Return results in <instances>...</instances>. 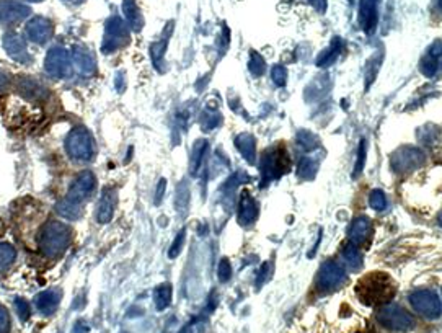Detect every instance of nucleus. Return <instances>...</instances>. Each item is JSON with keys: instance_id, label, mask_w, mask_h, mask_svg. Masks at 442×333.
I'll return each instance as SVG.
<instances>
[{"instance_id": "obj_1", "label": "nucleus", "mask_w": 442, "mask_h": 333, "mask_svg": "<svg viewBox=\"0 0 442 333\" xmlns=\"http://www.w3.org/2000/svg\"><path fill=\"white\" fill-rule=\"evenodd\" d=\"M359 301L366 306H382L395 294V283L387 273L372 271L359 279L356 286Z\"/></svg>"}, {"instance_id": "obj_2", "label": "nucleus", "mask_w": 442, "mask_h": 333, "mask_svg": "<svg viewBox=\"0 0 442 333\" xmlns=\"http://www.w3.org/2000/svg\"><path fill=\"white\" fill-rule=\"evenodd\" d=\"M38 242H40L43 255L56 258L66 252L69 244H71V229L59 220H49L43 226Z\"/></svg>"}, {"instance_id": "obj_3", "label": "nucleus", "mask_w": 442, "mask_h": 333, "mask_svg": "<svg viewBox=\"0 0 442 333\" xmlns=\"http://www.w3.org/2000/svg\"><path fill=\"white\" fill-rule=\"evenodd\" d=\"M66 149L77 162H90L95 157V142L89 129L73 128L67 136Z\"/></svg>"}, {"instance_id": "obj_4", "label": "nucleus", "mask_w": 442, "mask_h": 333, "mask_svg": "<svg viewBox=\"0 0 442 333\" xmlns=\"http://www.w3.org/2000/svg\"><path fill=\"white\" fill-rule=\"evenodd\" d=\"M129 43V28L119 16H111L106 21L105 36H103V53L110 54L121 49Z\"/></svg>"}, {"instance_id": "obj_5", "label": "nucleus", "mask_w": 442, "mask_h": 333, "mask_svg": "<svg viewBox=\"0 0 442 333\" xmlns=\"http://www.w3.org/2000/svg\"><path fill=\"white\" fill-rule=\"evenodd\" d=\"M377 320L384 327L395 332H408L416 325L413 315L397 306H387L384 309H380L379 314H377Z\"/></svg>"}, {"instance_id": "obj_6", "label": "nucleus", "mask_w": 442, "mask_h": 333, "mask_svg": "<svg viewBox=\"0 0 442 333\" xmlns=\"http://www.w3.org/2000/svg\"><path fill=\"white\" fill-rule=\"evenodd\" d=\"M45 67L49 76L58 77V79L71 77L73 71L72 54L67 53V51L62 49V47H54V49H51L46 56Z\"/></svg>"}, {"instance_id": "obj_7", "label": "nucleus", "mask_w": 442, "mask_h": 333, "mask_svg": "<svg viewBox=\"0 0 442 333\" xmlns=\"http://www.w3.org/2000/svg\"><path fill=\"white\" fill-rule=\"evenodd\" d=\"M259 165H261L259 170H261L264 180H275L289 170V157L286 150L271 149L263 154Z\"/></svg>"}, {"instance_id": "obj_8", "label": "nucleus", "mask_w": 442, "mask_h": 333, "mask_svg": "<svg viewBox=\"0 0 442 333\" xmlns=\"http://www.w3.org/2000/svg\"><path fill=\"white\" fill-rule=\"evenodd\" d=\"M410 302L416 312L428 319H437L442 312L441 299L432 291H418L411 294Z\"/></svg>"}, {"instance_id": "obj_9", "label": "nucleus", "mask_w": 442, "mask_h": 333, "mask_svg": "<svg viewBox=\"0 0 442 333\" xmlns=\"http://www.w3.org/2000/svg\"><path fill=\"white\" fill-rule=\"evenodd\" d=\"M95 183H97L95 175L90 174V172H84V174H80L75 180H73L71 188H69L66 200L71 203H75V205H80L82 201L86 200V198L92 194V192L95 190Z\"/></svg>"}, {"instance_id": "obj_10", "label": "nucleus", "mask_w": 442, "mask_h": 333, "mask_svg": "<svg viewBox=\"0 0 442 333\" xmlns=\"http://www.w3.org/2000/svg\"><path fill=\"white\" fill-rule=\"evenodd\" d=\"M345 279L346 273L343 271V268L336 265L335 262H330L327 265H323L322 270H320L317 276V288L322 289V291H332V289L340 286Z\"/></svg>"}, {"instance_id": "obj_11", "label": "nucleus", "mask_w": 442, "mask_h": 333, "mask_svg": "<svg viewBox=\"0 0 442 333\" xmlns=\"http://www.w3.org/2000/svg\"><path fill=\"white\" fill-rule=\"evenodd\" d=\"M25 34L30 41L36 43V45H45L53 36V23L43 16H34L25 27Z\"/></svg>"}, {"instance_id": "obj_12", "label": "nucleus", "mask_w": 442, "mask_h": 333, "mask_svg": "<svg viewBox=\"0 0 442 333\" xmlns=\"http://www.w3.org/2000/svg\"><path fill=\"white\" fill-rule=\"evenodd\" d=\"M30 15V8L19 0H0V21L5 25L19 23Z\"/></svg>"}, {"instance_id": "obj_13", "label": "nucleus", "mask_w": 442, "mask_h": 333, "mask_svg": "<svg viewBox=\"0 0 442 333\" xmlns=\"http://www.w3.org/2000/svg\"><path fill=\"white\" fill-rule=\"evenodd\" d=\"M379 20V0H361L359 3V23L366 33H372Z\"/></svg>"}, {"instance_id": "obj_14", "label": "nucleus", "mask_w": 442, "mask_h": 333, "mask_svg": "<svg viewBox=\"0 0 442 333\" xmlns=\"http://www.w3.org/2000/svg\"><path fill=\"white\" fill-rule=\"evenodd\" d=\"M3 47H5V51L12 59L19 60V62H28L30 60L27 41L20 34L7 33L5 38H3Z\"/></svg>"}, {"instance_id": "obj_15", "label": "nucleus", "mask_w": 442, "mask_h": 333, "mask_svg": "<svg viewBox=\"0 0 442 333\" xmlns=\"http://www.w3.org/2000/svg\"><path fill=\"white\" fill-rule=\"evenodd\" d=\"M72 60L75 64L77 71H79L84 77L93 76L95 71H97V64H95L93 54L90 53L85 47L77 46L75 49L72 51Z\"/></svg>"}, {"instance_id": "obj_16", "label": "nucleus", "mask_w": 442, "mask_h": 333, "mask_svg": "<svg viewBox=\"0 0 442 333\" xmlns=\"http://www.w3.org/2000/svg\"><path fill=\"white\" fill-rule=\"evenodd\" d=\"M116 201H118V198H116L115 190H106V192H103V196H102V200H100L98 211H97L98 222H102V224L110 222V220L113 219V216H115Z\"/></svg>"}, {"instance_id": "obj_17", "label": "nucleus", "mask_w": 442, "mask_h": 333, "mask_svg": "<svg viewBox=\"0 0 442 333\" xmlns=\"http://www.w3.org/2000/svg\"><path fill=\"white\" fill-rule=\"evenodd\" d=\"M372 236V226L367 218H359L353 222L349 231L351 244L354 245H366Z\"/></svg>"}, {"instance_id": "obj_18", "label": "nucleus", "mask_w": 442, "mask_h": 333, "mask_svg": "<svg viewBox=\"0 0 442 333\" xmlns=\"http://www.w3.org/2000/svg\"><path fill=\"white\" fill-rule=\"evenodd\" d=\"M258 216V206L257 203L253 201V198L250 194H246V192L242 194L240 203H238V220L240 224H248L253 222Z\"/></svg>"}, {"instance_id": "obj_19", "label": "nucleus", "mask_w": 442, "mask_h": 333, "mask_svg": "<svg viewBox=\"0 0 442 333\" xmlns=\"http://www.w3.org/2000/svg\"><path fill=\"white\" fill-rule=\"evenodd\" d=\"M60 301V292L56 291V289H49V291H45L38 294L36 299H34V304H36L38 310L43 314H53L56 309H58Z\"/></svg>"}, {"instance_id": "obj_20", "label": "nucleus", "mask_w": 442, "mask_h": 333, "mask_svg": "<svg viewBox=\"0 0 442 333\" xmlns=\"http://www.w3.org/2000/svg\"><path fill=\"white\" fill-rule=\"evenodd\" d=\"M123 10L129 28L134 30V32H141L142 27H144V16H142L136 2L134 0H123Z\"/></svg>"}, {"instance_id": "obj_21", "label": "nucleus", "mask_w": 442, "mask_h": 333, "mask_svg": "<svg viewBox=\"0 0 442 333\" xmlns=\"http://www.w3.org/2000/svg\"><path fill=\"white\" fill-rule=\"evenodd\" d=\"M341 258H343V263L346 266L353 268V270H359L362 266V260H361V253H359L358 245L349 244L346 245L341 252Z\"/></svg>"}, {"instance_id": "obj_22", "label": "nucleus", "mask_w": 442, "mask_h": 333, "mask_svg": "<svg viewBox=\"0 0 442 333\" xmlns=\"http://www.w3.org/2000/svg\"><path fill=\"white\" fill-rule=\"evenodd\" d=\"M154 302L157 310H165L172 302V286L168 283L160 284L154 291Z\"/></svg>"}, {"instance_id": "obj_23", "label": "nucleus", "mask_w": 442, "mask_h": 333, "mask_svg": "<svg viewBox=\"0 0 442 333\" xmlns=\"http://www.w3.org/2000/svg\"><path fill=\"white\" fill-rule=\"evenodd\" d=\"M235 144L238 147V150H240L242 154H244V157L246 160H253L255 157V141L253 137L248 136V134H240V136L237 137Z\"/></svg>"}, {"instance_id": "obj_24", "label": "nucleus", "mask_w": 442, "mask_h": 333, "mask_svg": "<svg viewBox=\"0 0 442 333\" xmlns=\"http://www.w3.org/2000/svg\"><path fill=\"white\" fill-rule=\"evenodd\" d=\"M58 211L62 218H67V219H72V220L79 219L80 214H82L80 205H75V203H71L67 200H64L62 203H60V205L58 206Z\"/></svg>"}, {"instance_id": "obj_25", "label": "nucleus", "mask_w": 442, "mask_h": 333, "mask_svg": "<svg viewBox=\"0 0 442 333\" xmlns=\"http://www.w3.org/2000/svg\"><path fill=\"white\" fill-rule=\"evenodd\" d=\"M340 47H341L340 40H333L332 46L328 47V49L325 51V53L320 54V58L317 59L318 66H327V64H332L333 60L336 59V56L340 54Z\"/></svg>"}, {"instance_id": "obj_26", "label": "nucleus", "mask_w": 442, "mask_h": 333, "mask_svg": "<svg viewBox=\"0 0 442 333\" xmlns=\"http://www.w3.org/2000/svg\"><path fill=\"white\" fill-rule=\"evenodd\" d=\"M206 152H207V144L205 141H199L196 146H194V150H193V155H191V170L193 174L194 172H198V168L201 167V162L202 159L206 157Z\"/></svg>"}, {"instance_id": "obj_27", "label": "nucleus", "mask_w": 442, "mask_h": 333, "mask_svg": "<svg viewBox=\"0 0 442 333\" xmlns=\"http://www.w3.org/2000/svg\"><path fill=\"white\" fill-rule=\"evenodd\" d=\"M15 260V249L8 244H0V268L12 265Z\"/></svg>"}, {"instance_id": "obj_28", "label": "nucleus", "mask_w": 442, "mask_h": 333, "mask_svg": "<svg viewBox=\"0 0 442 333\" xmlns=\"http://www.w3.org/2000/svg\"><path fill=\"white\" fill-rule=\"evenodd\" d=\"M185 229L183 231L178 232V236L175 237V240H173V244L170 245V250H168V257L170 258H176L180 255L181 250H183V242H185Z\"/></svg>"}, {"instance_id": "obj_29", "label": "nucleus", "mask_w": 442, "mask_h": 333, "mask_svg": "<svg viewBox=\"0 0 442 333\" xmlns=\"http://www.w3.org/2000/svg\"><path fill=\"white\" fill-rule=\"evenodd\" d=\"M167 41H168V36L163 38V40H162V41L155 43V45L152 46V59H154L155 66H157V64L162 62V58H163V54H165Z\"/></svg>"}, {"instance_id": "obj_30", "label": "nucleus", "mask_w": 442, "mask_h": 333, "mask_svg": "<svg viewBox=\"0 0 442 333\" xmlns=\"http://www.w3.org/2000/svg\"><path fill=\"white\" fill-rule=\"evenodd\" d=\"M248 69H250V72H251V73H253V76H255V77H258V76H259V73H263L264 64H263V59H261V56H258L257 53H251V59H250Z\"/></svg>"}, {"instance_id": "obj_31", "label": "nucleus", "mask_w": 442, "mask_h": 333, "mask_svg": "<svg viewBox=\"0 0 442 333\" xmlns=\"http://www.w3.org/2000/svg\"><path fill=\"white\" fill-rule=\"evenodd\" d=\"M15 306H16V312H19L20 319L23 320V322H27V320L30 319V315H32V312H30L28 302L25 299H21V297H16Z\"/></svg>"}, {"instance_id": "obj_32", "label": "nucleus", "mask_w": 442, "mask_h": 333, "mask_svg": "<svg viewBox=\"0 0 442 333\" xmlns=\"http://www.w3.org/2000/svg\"><path fill=\"white\" fill-rule=\"evenodd\" d=\"M314 162L310 159H304L301 163H299V175L304 176V179H309V176L314 175Z\"/></svg>"}, {"instance_id": "obj_33", "label": "nucleus", "mask_w": 442, "mask_h": 333, "mask_svg": "<svg viewBox=\"0 0 442 333\" xmlns=\"http://www.w3.org/2000/svg\"><path fill=\"white\" fill-rule=\"evenodd\" d=\"M10 315L7 309L0 304V333H10Z\"/></svg>"}, {"instance_id": "obj_34", "label": "nucleus", "mask_w": 442, "mask_h": 333, "mask_svg": "<svg viewBox=\"0 0 442 333\" xmlns=\"http://www.w3.org/2000/svg\"><path fill=\"white\" fill-rule=\"evenodd\" d=\"M371 206L374 207V209H384L385 205H387V200H385L384 193L382 192H374L371 194Z\"/></svg>"}, {"instance_id": "obj_35", "label": "nucleus", "mask_w": 442, "mask_h": 333, "mask_svg": "<svg viewBox=\"0 0 442 333\" xmlns=\"http://www.w3.org/2000/svg\"><path fill=\"white\" fill-rule=\"evenodd\" d=\"M232 276V268H231V263H229V260H224L220 262V265H219V279L220 281H227L229 278H231Z\"/></svg>"}, {"instance_id": "obj_36", "label": "nucleus", "mask_w": 442, "mask_h": 333, "mask_svg": "<svg viewBox=\"0 0 442 333\" xmlns=\"http://www.w3.org/2000/svg\"><path fill=\"white\" fill-rule=\"evenodd\" d=\"M272 80H275L277 85L286 84V69L283 66H276L272 69Z\"/></svg>"}, {"instance_id": "obj_37", "label": "nucleus", "mask_w": 442, "mask_h": 333, "mask_svg": "<svg viewBox=\"0 0 442 333\" xmlns=\"http://www.w3.org/2000/svg\"><path fill=\"white\" fill-rule=\"evenodd\" d=\"M364 159H366V142H361V146H359V152H358V162H356V172H354V175H358L359 172L362 170V165H364Z\"/></svg>"}, {"instance_id": "obj_38", "label": "nucleus", "mask_w": 442, "mask_h": 333, "mask_svg": "<svg viewBox=\"0 0 442 333\" xmlns=\"http://www.w3.org/2000/svg\"><path fill=\"white\" fill-rule=\"evenodd\" d=\"M310 5H314V8L320 14H323L325 10H327V0H309Z\"/></svg>"}, {"instance_id": "obj_39", "label": "nucleus", "mask_w": 442, "mask_h": 333, "mask_svg": "<svg viewBox=\"0 0 442 333\" xmlns=\"http://www.w3.org/2000/svg\"><path fill=\"white\" fill-rule=\"evenodd\" d=\"M165 187H167V181L165 180H160V183H159V188H157V196H155V203H160L162 201V198H163V192H165Z\"/></svg>"}, {"instance_id": "obj_40", "label": "nucleus", "mask_w": 442, "mask_h": 333, "mask_svg": "<svg viewBox=\"0 0 442 333\" xmlns=\"http://www.w3.org/2000/svg\"><path fill=\"white\" fill-rule=\"evenodd\" d=\"M8 84V77L3 72H0V89H3Z\"/></svg>"}, {"instance_id": "obj_41", "label": "nucleus", "mask_w": 442, "mask_h": 333, "mask_svg": "<svg viewBox=\"0 0 442 333\" xmlns=\"http://www.w3.org/2000/svg\"><path fill=\"white\" fill-rule=\"evenodd\" d=\"M86 332H89V327L84 325V322H80L79 325L75 327V333H86Z\"/></svg>"}, {"instance_id": "obj_42", "label": "nucleus", "mask_w": 442, "mask_h": 333, "mask_svg": "<svg viewBox=\"0 0 442 333\" xmlns=\"http://www.w3.org/2000/svg\"><path fill=\"white\" fill-rule=\"evenodd\" d=\"M64 2L69 3V5H79V3L84 2V0H64Z\"/></svg>"}, {"instance_id": "obj_43", "label": "nucleus", "mask_w": 442, "mask_h": 333, "mask_svg": "<svg viewBox=\"0 0 442 333\" xmlns=\"http://www.w3.org/2000/svg\"><path fill=\"white\" fill-rule=\"evenodd\" d=\"M437 7H439V10L442 12V0H437Z\"/></svg>"}, {"instance_id": "obj_44", "label": "nucleus", "mask_w": 442, "mask_h": 333, "mask_svg": "<svg viewBox=\"0 0 442 333\" xmlns=\"http://www.w3.org/2000/svg\"><path fill=\"white\" fill-rule=\"evenodd\" d=\"M441 226H442V216H441Z\"/></svg>"}]
</instances>
